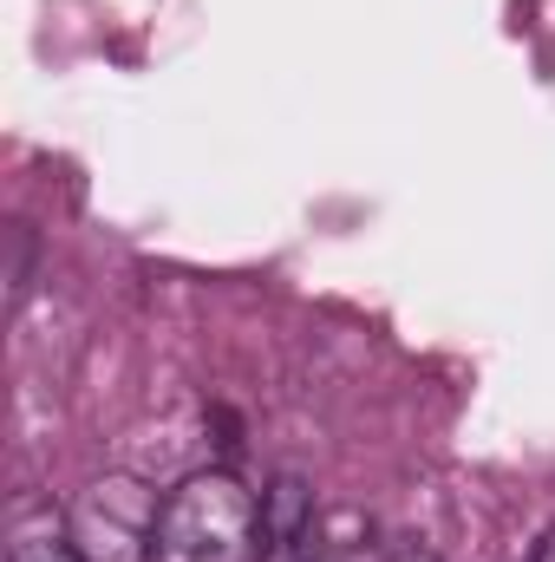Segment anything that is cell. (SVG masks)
Instances as JSON below:
<instances>
[{"mask_svg": "<svg viewBox=\"0 0 555 562\" xmlns=\"http://www.w3.org/2000/svg\"><path fill=\"white\" fill-rule=\"evenodd\" d=\"M7 243H13V269H7V301L20 307V301H26V288H33V229H26V223H13V229H7Z\"/></svg>", "mask_w": 555, "mask_h": 562, "instance_id": "cell-4", "label": "cell"}, {"mask_svg": "<svg viewBox=\"0 0 555 562\" xmlns=\"http://www.w3.org/2000/svg\"><path fill=\"white\" fill-rule=\"evenodd\" d=\"M256 550H262V504L236 471L223 464L190 471L163 497L157 562H256Z\"/></svg>", "mask_w": 555, "mask_h": 562, "instance_id": "cell-1", "label": "cell"}, {"mask_svg": "<svg viewBox=\"0 0 555 562\" xmlns=\"http://www.w3.org/2000/svg\"><path fill=\"white\" fill-rule=\"evenodd\" d=\"M157 517H163L157 491L144 477L112 471L72 497L66 537L86 562H157Z\"/></svg>", "mask_w": 555, "mask_h": 562, "instance_id": "cell-2", "label": "cell"}, {"mask_svg": "<svg viewBox=\"0 0 555 562\" xmlns=\"http://www.w3.org/2000/svg\"><path fill=\"white\" fill-rule=\"evenodd\" d=\"M7 562H86V557L72 550L66 517H53L46 530H20V537H13V550H7Z\"/></svg>", "mask_w": 555, "mask_h": 562, "instance_id": "cell-3", "label": "cell"}, {"mask_svg": "<svg viewBox=\"0 0 555 562\" xmlns=\"http://www.w3.org/2000/svg\"><path fill=\"white\" fill-rule=\"evenodd\" d=\"M314 562H320V557H314Z\"/></svg>", "mask_w": 555, "mask_h": 562, "instance_id": "cell-7", "label": "cell"}, {"mask_svg": "<svg viewBox=\"0 0 555 562\" xmlns=\"http://www.w3.org/2000/svg\"><path fill=\"white\" fill-rule=\"evenodd\" d=\"M530 562H555V530L543 537V543H536V557H530Z\"/></svg>", "mask_w": 555, "mask_h": 562, "instance_id": "cell-6", "label": "cell"}, {"mask_svg": "<svg viewBox=\"0 0 555 562\" xmlns=\"http://www.w3.org/2000/svg\"><path fill=\"white\" fill-rule=\"evenodd\" d=\"M380 562H438V557H431V550H418V543H393Z\"/></svg>", "mask_w": 555, "mask_h": 562, "instance_id": "cell-5", "label": "cell"}]
</instances>
